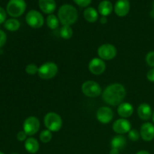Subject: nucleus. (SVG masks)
<instances>
[{
	"instance_id": "obj_1",
	"label": "nucleus",
	"mask_w": 154,
	"mask_h": 154,
	"mask_svg": "<svg viewBox=\"0 0 154 154\" xmlns=\"http://www.w3.org/2000/svg\"><path fill=\"white\" fill-rule=\"evenodd\" d=\"M126 96V90L124 86L119 83L108 85L102 92V99L105 103L111 106L120 105Z\"/></svg>"
},
{
	"instance_id": "obj_2",
	"label": "nucleus",
	"mask_w": 154,
	"mask_h": 154,
	"mask_svg": "<svg viewBox=\"0 0 154 154\" xmlns=\"http://www.w3.org/2000/svg\"><path fill=\"white\" fill-rule=\"evenodd\" d=\"M57 17L63 26H72L78 20V11L72 5H63L59 9Z\"/></svg>"
},
{
	"instance_id": "obj_3",
	"label": "nucleus",
	"mask_w": 154,
	"mask_h": 154,
	"mask_svg": "<svg viewBox=\"0 0 154 154\" xmlns=\"http://www.w3.org/2000/svg\"><path fill=\"white\" fill-rule=\"evenodd\" d=\"M44 123L47 129L51 132H58L63 126L62 117L56 112H49L45 116Z\"/></svg>"
},
{
	"instance_id": "obj_4",
	"label": "nucleus",
	"mask_w": 154,
	"mask_h": 154,
	"mask_svg": "<svg viewBox=\"0 0 154 154\" xmlns=\"http://www.w3.org/2000/svg\"><path fill=\"white\" fill-rule=\"evenodd\" d=\"M58 72V66L55 63L53 62H47L42 64L38 68L39 78L44 80H50L54 78Z\"/></svg>"
},
{
	"instance_id": "obj_5",
	"label": "nucleus",
	"mask_w": 154,
	"mask_h": 154,
	"mask_svg": "<svg viewBox=\"0 0 154 154\" xmlns=\"http://www.w3.org/2000/svg\"><path fill=\"white\" fill-rule=\"evenodd\" d=\"M26 4L24 0H10L7 5L8 14L13 17H18L25 12Z\"/></svg>"
},
{
	"instance_id": "obj_6",
	"label": "nucleus",
	"mask_w": 154,
	"mask_h": 154,
	"mask_svg": "<svg viewBox=\"0 0 154 154\" xmlns=\"http://www.w3.org/2000/svg\"><path fill=\"white\" fill-rule=\"evenodd\" d=\"M81 91L87 97H98L102 94V87L94 81H87L81 86Z\"/></svg>"
},
{
	"instance_id": "obj_7",
	"label": "nucleus",
	"mask_w": 154,
	"mask_h": 154,
	"mask_svg": "<svg viewBox=\"0 0 154 154\" xmlns=\"http://www.w3.org/2000/svg\"><path fill=\"white\" fill-rule=\"evenodd\" d=\"M98 55L103 60H111L117 56V50L114 45L111 44H104L98 48Z\"/></svg>"
},
{
	"instance_id": "obj_8",
	"label": "nucleus",
	"mask_w": 154,
	"mask_h": 154,
	"mask_svg": "<svg viewBox=\"0 0 154 154\" xmlns=\"http://www.w3.org/2000/svg\"><path fill=\"white\" fill-rule=\"evenodd\" d=\"M26 21L29 26L34 29L41 28L45 23L44 17L40 12L36 10H31L27 13Z\"/></svg>"
},
{
	"instance_id": "obj_9",
	"label": "nucleus",
	"mask_w": 154,
	"mask_h": 154,
	"mask_svg": "<svg viewBox=\"0 0 154 154\" xmlns=\"http://www.w3.org/2000/svg\"><path fill=\"white\" fill-rule=\"evenodd\" d=\"M23 128L27 135L32 136L38 132L40 129V121L36 117H29L24 120Z\"/></svg>"
},
{
	"instance_id": "obj_10",
	"label": "nucleus",
	"mask_w": 154,
	"mask_h": 154,
	"mask_svg": "<svg viewBox=\"0 0 154 154\" xmlns=\"http://www.w3.org/2000/svg\"><path fill=\"white\" fill-rule=\"evenodd\" d=\"M89 71L95 75H100L105 72L106 65L103 60L100 58H93L90 60L88 65Z\"/></svg>"
},
{
	"instance_id": "obj_11",
	"label": "nucleus",
	"mask_w": 154,
	"mask_h": 154,
	"mask_svg": "<svg viewBox=\"0 0 154 154\" xmlns=\"http://www.w3.org/2000/svg\"><path fill=\"white\" fill-rule=\"evenodd\" d=\"M96 118L101 123L106 124L110 123L114 118V112L109 107H100L96 112Z\"/></svg>"
},
{
	"instance_id": "obj_12",
	"label": "nucleus",
	"mask_w": 154,
	"mask_h": 154,
	"mask_svg": "<svg viewBox=\"0 0 154 154\" xmlns=\"http://www.w3.org/2000/svg\"><path fill=\"white\" fill-rule=\"evenodd\" d=\"M112 129L114 132L118 135L128 133L132 129V125L128 120L125 118H120L115 120L113 123Z\"/></svg>"
},
{
	"instance_id": "obj_13",
	"label": "nucleus",
	"mask_w": 154,
	"mask_h": 154,
	"mask_svg": "<svg viewBox=\"0 0 154 154\" xmlns=\"http://www.w3.org/2000/svg\"><path fill=\"white\" fill-rule=\"evenodd\" d=\"M141 138L145 141H151L154 138V125L153 123H144L140 129Z\"/></svg>"
},
{
	"instance_id": "obj_14",
	"label": "nucleus",
	"mask_w": 154,
	"mask_h": 154,
	"mask_svg": "<svg viewBox=\"0 0 154 154\" xmlns=\"http://www.w3.org/2000/svg\"><path fill=\"white\" fill-rule=\"evenodd\" d=\"M114 12L118 17H125L130 10V3L129 0H117L114 7Z\"/></svg>"
},
{
	"instance_id": "obj_15",
	"label": "nucleus",
	"mask_w": 154,
	"mask_h": 154,
	"mask_svg": "<svg viewBox=\"0 0 154 154\" xmlns=\"http://www.w3.org/2000/svg\"><path fill=\"white\" fill-rule=\"evenodd\" d=\"M134 112L133 105L129 102H122L118 105L117 108V114L122 118H129L132 115Z\"/></svg>"
},
{
	"instance_id": "obj_16",
	"label": "nucleus",
	"mask_w": 154,
	"mask_h": 154,
	"mask_svg": "<svg viewBox=\"0 0 154 154\" xmlns=\"http://www.w3.org/2000/svg\"><path fill=\"white\" fill-rule=\"evenodd\" d=\"M38 5L42 11L47 14H52L57 8L55 0H38Z\"/></svg>"
},
{
	"instance_id": "obj_17",
	"label": "nucleus",
	"mask_w": 154,
	"mask_h": 154,
	"mask_svg": "<svg viewBox=\"0 0 154 154\" xmlns=\"http://www.w3.org/2000/svg\"><path fill=\"white\" fill-rule=\"evenodd\" d=\"M137 114L142 120H148L153 115L151 106L147 103H142L138 106Z\"/></svg>"
},
{
	"instance_id": "obj_18",
	"label": "nucleus",
	"mask_w": 154,
	"mask_h": 154,
	"mask_svg": "<svg viewBox=\"0 0 154 154\" xmlns=\"http://www.w3.org/2000/svg\"><path fill=\"white\" fill-rule=\"evenodd\" d=\"M98 9H99V14L102 16L107 17L112 13L114 7H113L112 3L110 1H108V0H103V1H102L99 3Z\"/></svg>"
},
{
	"instance_id": "obj_19",
	"label": "nucleus",
	"mask_w": 154,
	"mask_h": 154,
	"mask_svg": "<svg viewBox=\"0 0 154 154\" xmlns=\"http://www.w3.org/2000/svg\"><path fill=\"white\" fill-rule=\"evenodd\" d=\"M25 149L29 153H36L39 150V143L37 139L34 138H28L25 141Z\"/></svg>"
},
{
	"instance_id": "obj_20",
	"label": "nucleus",
	"mask_w": 154,
	"mask_h": 154,
	"mask_svg": "<svg viewBox=\"0 0 154 154\" xmlns=\"http://www.w3.org/2000/svg\"><path fill=\"white\" fill-rule=\"evenodd\" d=\"M84 17L87 22L95 23L99 18V14L94 8L88 7L84 10Z\"/></svg>"
},
{
	"instance_id": "obj_21",
	"label": "nucleus",
	"mask_w": 154,
	"mask_h": 154,
	"mask_svg": "<svg viewBox=\"0 0 154 154\" xmlns=\"http://www.w3.org/2000/svg\"><path fill=\"white\" fill-rule=\"evenodd\" d=\"M126 139L123 135H118L114 136V138L111 139V148H116L120 150L123 149V147L126 146Z\"/></svg>"
},
{
	"instance_id": "obj_22",
	"label": "nucleus",
	"mask_w": 154,
	"mask_h": 154,
	"mask_svg": "<svg viewBox=\"0 0 154 154\" xmlns=\"http://www.w3.org/2000/svg\"><path fill=\"white\" fill-rule=\"evenodd\" d=\"M5 28L10 32L17 31L20 26L19 20L14 18H11V19L7 20L4 23Z\"/></svg>"
},
{
	"instance_id": "obj_23",
	"label": "nucleus",
	"mask_w": 154,
	"mask_h": 154,
	"mask_svg": "<svg viewBox=\"0 0 154 154\" xmlns=\"http://www.w3.org/2000/svg\"><path fill=\"white\" fill-rule=\"evenodd\" d=\"M46 23L48 26L51 29H56L58 28L59 23H60V20H59L58 17H57L54 14H50L47 17Z\"/></svg>"
},
{
	"instance_id": "obj_24",
	"label": "nucleus",
	"mask_w": 154,
	"mask_h": 154,
	"mask_svg": "<svg viewBox=\"0 0 154 154\" xmlns=\"http://www.w3.org/2000/svg\"><path fill=\"white\" fill-rule=\"evenodd\" d=\"M60 37L64 39H69L73 35V30L71 26H63L60 29Z\"/></svg>"
},
{
	"instance_id": "obj_25",
	"label": "nucleus",
	"mask_w": 154,
	"mask_h": 154,
	"mask_svg": "<svg viewBox=\"0 0 154 154\" xmlns=\"http://www.w3.org/2000/svg\"><path fill=\"white\" fill-rule=\"evenodd\" d=\"M53 134L52 132H51L48 129H45L43 130L42 132H41L40 135H39V138H40V141H42L44 144H47V143L50 142L52 139Z\"/></svg>"
},
{
	"instance_id": "obj_26",
	"label": "nucleus",
	"mask_w": 154,
	"mask_h": 154,
	"mask_svg": "<svg viewBox=\"0 0 154 154\" xmlns=\"http://www.w3.org/2000/svg\"><path fill=\"white\" fill-rule=\"evenodd\" d=\"M38 68L37 66V65L34 64V63H30V64L27 65L26 67L25 71L28 75H34L35 74H38Z\"/></svg>"
},
{
	"instance_id": "obj_27",
	"label": "nucleus",
	"mask_w": 154,
	"mask_h": 154,
	"mask_svg": "<svg viewBox=\"0 0 154 154\" xmlns=\"http://www.w3.org/2000/svg\"><path fill=\"white\" fill-rule=\"evenodd\" d=\"M141 137L140 135V132H138L136 129H131L129 132H128V138H129V140L132 141H136Z\"/></svg>"
},
{
	"instance_id": "obj_28",
	"label": "nucleus",
	"mask_w": 154,
	"mask_h": 154,
	"mask_svg": "<svg viewBox=\"0 0 154 154\" xmlns=\"http://www.w3.org/2000/svg\"><path fill=\"white\" fill-rule=\"evenodd\" d=\"M146 63L150 67L154 68V51H150L146 55Z\"/></svg>"
},
{
	"instance_id": "obj_29",
	"label": "nucleus",
	"mask_w": 154,
	"mask_h": 154,
	"mask_svg": "<svg viewBox=\"0 0 154 154\" xmlns=\"http://www.w3.org/2000/svg\"><path fill=\"white\" fill-rule=\"evenodd\" d=\"M78 6L82 8H86L90 5L92 2V0H73Z\"/></svg>"
},
{
	"instance_id": "obj_30",
	"label": "nucleus",
	"mask_w": 154,
	"mask_h": 154,
	"mask_svg": "<svg viewBox=\"0 0 154 154\" xmlns=\"http://www.w3.org/2000/svg\"><path fill=\"white\" fill-rule=\"evenodd\" d=\"M6 40H7V35L5 32L2 30H0V48H2L5 44Z\"/></svg>"
},
{
	"instance_id": "obj_31",
	"label": "nucleus",
	"mask_w": 154,
	"mask_h": 154,
	"mask_svg": "<svg viewBox=\"0 0 154 154\" xmlns=\"http://www.w3.org/2000/svg\"><path fill=\"white\" fill-rule=\"evenodd\" d=\"M27 135L24 131H20L19 132L17 135V138L18 141H26L27 139Z\"/></svg>"
},
{
	"instance_id": "obj_32",
	"label": "nucleus",
	"mask_w": 154,
	"mask_h": 154,
	"mask_svg": "<svg viewBox=\"0 0 154 154\" xmlns=\"http://www.w3.org/2000/svg\"><path fill=\"white\" fill-rule=\"evenodd\" d=\"M147 78L150 82H154V68H152L147 72Z\"/></svg>"
},
{
	"instance_id": "obj_33",
	"label": "nucleus",
	"mask_w": 154,
	"mask_h": 154,
	"mask_svg": "<svg viewBox=\"0 0 154 154\" xmlns=\"http://www.w3.org/2000/svg\"><path fill=\"white\" fill-rule=\"evenodd\" d=\"M6 19V12L2 7H0V24L3 23Z\"/></svg>"
},
{
	"instance_id": "obj_34",
	"label": "nucleus",
	"mask_w": 154,
	"mask_h": 154,
	"mask_svg": "<svg viewBox=\"0 0 154 154\" xmlns=\"http://www.w3.org/2000/svg\"><path fill=\"white\" fill-rule=\"evenodd\" d=\"M110 154H119V150L116 148H111Z\"/></svg>"
},
{
	"instance_id": "obj_35",
	"label": "nucleus",
	"mask_w": 154,
	"mask_h": 154,
	"mask_svg": "<svg viewBox=\"0 0 154 154\" xmlns=\"http://www.w3.org/2000/svg\"><path fill=\"white\" fill-rule=\"evenodd\" d=\"M107 21H108V20H107L106 17H103V16H102V17L101 18V20H100V22H101V23H102V24H105V23H107Z\"/></svg>"
},
{
	"instance_id": "obj_36",
	"label": "nucleus",
	"mask_w": 154,
	"mask_h": 154,
	"mask_svg": "<svg viewBox=\"0 0 154 154\" xmlns=\"http://www.w3.org/2000/svg\"><path fill=\"white\" fill-rule=\"evenodd\" d=\"M136 154H150V153H149L148 151H147V150H140V151H138Z\"/></svg>"
},
{
	"instance_id": "obj_37",
	"label": "nucleus",
	"mask_w": 154,
	"mask_h": 154,
	"mask_svg": "<svg viewBox=\"0 0 154 154\" xmlns=\"http://www.w3.org/2000/svg\"><path fill=\"white\" fill-rule=\"evenodd\" d=\"M152 120H153V122L154 123V112L153 113V115H152Z\"/></svg>"
},
{
	"instance_id": "obj_38",
	"label": "nucleus",
	"mask_w": 154,
	"mask_h": 154,
	"mask_svg": "<svg viewBox=\"0 0 154 154\" xmlns=\"http://www.w3.org/2000/svg\"><path fill=\"white\" fill-rule=\"evenodd\" d=\"M153 11H154V2H153Z\"/></svg>"
},
{
	"instance_id": "obj_39",
	"label": "nucleus",
	"mask_w": 154,
	"mask_h": 154,
	"mask_svg": "<svg viewBox=\"0 0 154 154\" xmlns=\"http://www.w3.org/2000/svg\"><path fill=\"white\" fill-rule=\"evenodd\" d=\"M11 154H19V153H11Z\"/></svg>"
},
{
	"instance_id": "obj_40",
	"label": "nucleus",
	"mask_w": 154,
	"mask_h": 154,
	"mask_svg": "<svg viewBox=\"0 0 154 154\" xmlns=\"http://www.w3.org/2000/svg\"><path fill=\"white\" fill-rule=\"evenodd\" d=\"M0 154H5V153H3L2 152H1V151H0Z\"/></svg>"
}]
</instances>
